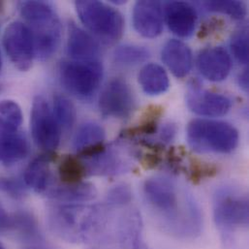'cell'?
Masks as SVG:
<instances>
[{
  "label": "cell",
  "instance_id": "6da1fadb",
  "mask_svg": "<svg viewBox=\"0 0 249 249\" xmlns=\"http://www.w3.org/2000/svg\"><path fill=\"white\" fill-rule=\"evenodd\" d=\"M144 198L163 229L178 238H195L202 230V214L193 196L179 191L168 178L153 177L143 183Z\"/></svg>",
  "mask_w": 249,
  "mask_h": 249
},
{
  "label": "cell",
  "instance_id": "7a4b0ae2",
  "mask_svg": "<svg viewBox=\"0 0 249 249\" xmlns=\"http://www.w3.org/2000/svg\"><path fill=\"white\" fill-rule=\"evenodd\" d=\"M19 12L29 24L35 48V55L50 58L58 49L61 40V25L53 6L44 1H23Z\"/></svg>",
  "mask_w": 249,
  "mask_h": 249
},
{
  "label": "cell",
  "instance_id": "3957f363",
  "mask_svg": "<svg viewBox=\"0 0 249 249\" xmlns=\"http://www.w3.org/2000/svg\"><path fill=\"white\" fill-rule=\"evenodd\" d=\"M189 146L199 153L233 152L239 144V131L234 125L211 120H193L186 131Z\"/></svg>",
  "mask_w": 249,
  "mask_h": 249
},
{
  "label": "cell",
  "instance_id": "277c9868",
  "mask_svg": "<svg viewBox=\"0 0 249 249\" xmlns=\"http://www.w3.org/2000/svg\"><path fill=\"white\" fill-rule=\"evenodd\" d=\"M77 14L83 24L107 44L120 40L124 34L123 15L114 7L100 1H76Z\"/></svg>",
  "mask_w": 249,
  "mask_h": 249
},
{
  "label": "cell",
  "instance_id": "5b68a950",
  "mask_svg": "<svg viewBox=\"0 0 249 249\" xmlns=\"http://www.w3.org/2000/svg\"><path fill=\"white\" fill-rule=\"evenodd\" d=\"M213 217L218 229L231 234L249 225V198L233 186H224L215 193Z\"/></svg>",
  "mask_w": 249,
  "mask_h": 249
},
{
  "label": "cell",
  "instance_id": "8992f818",
  "mask_svg": "<svg viewBox=\"0 0 249 249\" xmlns=\"http://www.w3.org/2000/svg\"><path fill=\"white\" fill-rule=\"evenodd\" d=\"M64 88L80 99L91 97L98 89L103 78L100 61H64L59 68Z\"/></svg>",
  "mask_w": 249,
  "mask_h": 249
},
{
  "label": "cell",
  "instance_id": "52a82bcc",
  "mask_svg": "<svg viewBox=\"0 0 249 249\" xmlns=\"http://www.w3.org/2000/svg\"><path fill=\"white\" fill-rule=\"evenodd\" d=\"M30 130L37 146L48 153L58 147L61 139V127L55 120L50 104L43 96H36L33 100Z\"/></svg>",
  "mask_w": 249,
  "mask_h": 249
},
{
  "label": "cell",
  "instance_id": "ba28073f",
  "mask_svg": "<svg viewBox=\"0 0 249 249\" xmlns=\"http://www.w3.org/2000/svg\"><path fill=\"white\" fill-rule=\"evenodd\" d=\"M3 47L11 62L20 71H28L33 64L35 48L33 36L26 24L11 22L3 33Z\"/></svg>",
  "mask_w": 249,
  "mask_h": 249
},
{
  "label": "cell",
  "instance_id": "9c48e42d",
  "mask_svg": "<svg viewBox=\"0 0 249 249\" xmlns=\"http://www.w3.org/2000/svg\"><path fill=\"white\" fill-rule=\"evenodd\" d=\"M135 97L129 84L115 78L106 86L99 100L101 115L107 119L124 120L135 110Z\"/></svg>",
  "mask_w": 249,
  "mask_h": 249
},
{
  "label": "cell",
  "instance_id": "30bf717a",
  "mask_svg": "<svg viewBox=\"0 0 249 249\" xmlns=\"http://www.w3.org/2000/svg\"><path fill=\"white\" fill-rule=\"evenodd\" d=\"M185 100L192 113L207 118L226 116L233 105V101L228 96L206 90L195 84L189 87Z\"/></svg>",
  "mask_w": 249,
  "mask_h": 249
},
{
  "label": "cell",
  "instance_id": "8fae6325",
  "mask_svg": "<svg viewBox=\"0 0 249 249\" xmlns=\"http://www.w3.org/2000/svg\"><path fill=\"white\" fill-rule=\"evenodd\" d=\"M133 25L144 38H156L163 31L164 12L159 1H138L133 9Z\"/></svg>",
  "mask_w": 249,
  "mask_h": 249
},
{
  "label": "cell",
  "instance_id": "7c38bea8",
  "mask_svg": "<svg viewBox=\"0 0 249 249\" xmlns=\"http://www.w3.org/2000/svg\"><path fill=\"white\" fill-rule=\"evenodd\" d=\"M163 7L167 25L175 35L180 38H188L194 33L198 15L190 3L170 1Z\"/></svg>",
  "mask_w": 249,
  "mask_h": 249
},
{
  "label": "cell",
  "instance_id": "4fadbf2b",
  "mask_svg": "<svg viewBox=\"0 0 249 249\" xmlns=\"http://www.w3.org/2000/svg\"><path fill=\"white\" fill-rule=\"evenodd\" d=\"M197 67L201 75L211 82H222L231 72L232 60L228 52L222 47L203 50L197 57Z\"/></svg>",
  "mask_w": 249,
  "mask_h": 249
},
{
  "label": "cell",
  "instance_id": "5bb4252c",
  "mask_svg": "<svg viewBox=\"0 0 249 249\" xmlns=\"http://www.w3.org/2000/svg\"><path fill=\"white\" fill-rule=\"evenodd\" d=\"M81 158L85 159L82 160L86 166L87 175L111 176L125 173L129 170L128 163L105 144L91 154Z\"/></svg>",
  "mask_w": 249,
  "mask_h": 249
},
{
  "label": "cell",
  "instance_id": "9a60e30c",
  "mask_svg": "<svg viewBox=\"0 0 249 249\" xmlns=\"http://www.w3.org/2000/svg\"><path fill=\"white\" fill-rule=\"evenodd\" d=\"M67 53L76 61H98L100 47L97 41L75 23L69 24Z\"/></svg>",
  "mask_w": 249,
  "mask_h": 249
},
{
  "label": "cell",
  "instance_id": "2e32d148",
  "mask_svg": "<svg viewBox=\"0 0 249 249\" xmlns=\"http://www.w3.org/2000/svg\"><path fill=\"white\" fill-rule=\"evenodd\" d=\"M161 57L176 78L182 79L191 71L193 63L191 50L179 40H169L163 47Z\"/></svg>",
  "mask_w": 249,
  "mask_h": 249
},
{
  "label": "cell",
  "instance_id": "e0dca14e",
  "mask_svg": "<svg viewBox=\"0 0 249 249\" xmlns=\"http://www.w3.org/2000/svg\"><path fill=\"white\" fill-rule=\"evenodd\" d=\"M48 197L63 205H83L97 197V189L89 182L81 181L53 188L48 192Z\"/></svg>",
  "mask_w": 249,
  "mask_h": 249
},
{
  "label": "cell",
  "instance_id": "ac0fdd59",
  "mask_svg": "<svg viewBox=\"0 0 249 249\" xmlns=\"http://www.w3.org/2000/svg\"><path fill=\"white\" fill-rule=\"evenodd\" d=\"M138 81L143 92L149 96L161 95L170 88L167 72L156 63L144 65L139 73Z\"/></svg>",
  "mask_w": 249,
  "mask_h": 249
},
{
  "label": "cell",
  "instance_id": "d6986e66",
  "mask_svg": "<svg viewBox=\"0 0 249 249\" xmlns=\"http://www.w3.org/2000/svg\"><path fill=\"white\" fill-rule=\"evenodd\" d=\"M50 163V153L41 155L33 159L24 171L23 180L25 185L36 193H44L49 187L51 180Z\"/></svg>",
  "mask_w": 249,
  "mask_h": 249
},
{
  "label": "cell",
  "instance_id": "ffe728a7",
  "mask_svg": "<svg viewBox=\"0 0 249 249\" xmlns=\"http://www.w3.org/2000/svg\"><path fill=\"white\" fill-rule=\"evenodd\" d=\"M28 142L18 133L0 135V163L13 165L22 160L28 154Z\"/></svg>",
  "mask_w": 249,
  "mask_h": 249
},
{
  "label": "cell",
  "instance_id": "44dd1931",
  "mask_svg": "<svg viewBox=\"0 0 249 249\" xmlns=\"http://www.w3.org/2000/svg\"><path fill=\"white\" fill-rule=\"evenodd\" d=\"M106 132L101 125L96 123H86L76 132L73 147L79 155H83L104 144Z\"/></svg>",
  "mask_w": 249,
  "mask_h": 249
},
{
  "label": "cell",
  "instance_id": "7402d4cb",
  "mask_svg": "<svg viewBox=\"0 0 249 249\" xmlns=\"http://www.w3.org/2000/svg\"><path fill=\"white\" fill-rule=\"evenodd\" d=\"M8 231L15 232L16 236L24 242L38 243L42 240L36 218L27 212H20L10 216Z\"/></svg>",
  "mask_w": 249,
  "mask_h": 249
},
{
  "label": "cell",
  "instance_id": "603a6c76",
  "mask_svg": "<svg viewBox=\"0 0 249 249\" xmlns=\"http://www.w3.org/2000/svg\"><path fill=\"white\" fill-rule=\"evenodd\" d=\"M22 124V112L13 100L0 101V135L18 132Z\"/></svg>",
  "mask_w": 249,
  "mask_h": 249
},
{
  "label": "cell",
  "instance_id": "cb8c5ba5",
  "mask_svg": "<svg viewBox=\"0 0 249 249\" xmlns=\"http://www.w3.org/2000/svg\"><path fill=\"white\" fill-rule=\"evenodd\" d=\"M58 174L64 184H73L82 181L87 176V170L80 157L69 155L62 159L58 167Z\"/></svg>",
  "mask_w": 249,
  "mask_h": 249
},
{
  "label": "cell",
  "instance_id": "d4e9b609",
  "mask_svg": "<svg viewBox=\"0 0 249 249\" xmlns=\"http://www.w3.org/2000/svg\"><path fill=\"white\" fill-rule=\"evenodd\" d=\"M150 56V52L142 46L125 44L116 49L114 53L115 61L124 66H134L146 61Z\"/></svg>",
  "mask_w": 249,
  "mask_h": 249
},
{
  "label": "cell",
  "instance_id": "484cf974",
  "mask_svg": "<svg viewBox=\"0 0 249 249\" xmlns=\"http://www.w3.org/2000/svg\"><path fill=\"white\" fill-rule=\"evenodd\" d=\"M163 109L159 106H152L147 109L145 116L139 124L125 130L122 134L124 138H133L141 135H152L157 131Z\"/></svg>",
  "mask_w": 249,
  "mask_h": 249
},
{
  "label": "cell",
  "instance_id": "4316f807",
  "mask_svg": "<svg viewBox=\"0 0 249 249\" xmlns=\"http://www.w3.org/2000/svg\"><path fill=\"white\" fill-rule=\"evenodd\" d=\"M53 112L61 128L70 129L76 122V108L72 101L64 95L56 94L53 97Z\"/></svg>",
  "mask_w": 249,
  "mask_h": 249
},
{
  "label": "cell",
  "instance_id": "83f0119b",
  "mask_svg": "<svg viewBox=\"0 0 249 249\" xmlns=\"http://www.w3.org/2000/svg\"><path fill=\"white\" fill-rule=\"evenodd\" d=\"M201 5L206 10L213 13H220L231 17L234 19H244L247 16V5L243 1H205Z\"/></svg>",
  "mask_w": 249,
  "mask_h": 249
},
{
  "label": "cell",
  "instance_id": "f1b7e54d",
  "mask_svg": "<svg viewBox=\"0 0 249 249\" xmlns=\"http://www.w3.org/2000/svg\"><path fill=\"white\" fill-rule=\"evenodd\" d=\"M230 48L233 55L240 63L249 64V33L247 29H242L233 34L230 40Z\"/></svg>",
  "mask_w": 249,
  "mask_h": 249
},
{
  "label": "cell",
  "instance_id": "f546056e",
  "mask_svg": "<svg viewBox=\"0 0 249 249\" xmlns=\"http://www.w3.org/2000/svg\"><path fill=\"white\" fill-rule=\"evenodd\" d=\"M131 188L126 184H119L113 187L107 195V205L113 209L126 208L132 202Z\"/></svg>",
  "mask_w": 249,
  "mask_h": 249
},
{
  "label": "cell",
  "instance_id": "4dcf8cb0",
  "mask_svg": "<svg viewBox=\"0 0 249 249\" xmlns=\"http://www.w3.org/2000/svg\"><path fill=\"white\" fill-rule=\"evenodd\" d=\"M0 189L16 199L24 195L23 186L14 178H0Z\"/></svg>",
  "mask_w": 249,
  "mask_h": 249
},
{
  "label": "cell",
  "instance_id": "1f68e13d",
  "mask_svg": "<svg viewBox=\"0 0 249 249\" xmlns=\"http://www.w3.org/2000/svg\"><path fill=\"white\" fill-rule=\"evenodd\" d=\"M215 173V169L206 165H193L191 177L193 180H201L208 177H212Z\"/></svg>",
  "mask_w": 249,
  "mask_h": 249
},
{
  "label": "cell",
  "instance_id": "d6a6232c",
  "mask_svg": "<svg viewBox=\"0 0 249 249\" xmlns=\"http://www.w3.org/2000/svg\"><path fill=\"white\" fill-rule=\"evenodd\" d=\"M177 134V127L173 124H168L162 128V131L160 133V141L164 143L170 142Z\"/></svg>",
  "mask_w": 249,
  "mask_h": 249
},
{
  "label": "cell",
  "instance_id": "836d02e7",
  "mask_svg": "<svg viewBox=\"0 0 249 249\" xmlns=\"http://www.w3.org/2000/svg\"><path fill=\"white\" fill-rule=\"evenodd\" d=\"M238 85L239 87L246 92H249V69L246 68L238 77Z\"/></svg>",
  "mask_w": 249,
  "mask_h": 249
},
{
  "label": "cell",
  "instance_id": "e575fe53",
  "mask_svg": "<svg viewBox=\"0 0 249 249\" xmlns=\"http://www.w3.org/2000/svg\"><path fill=\"white\" fill-rule=\"evenodd\" d=\"M10 224V216L5 213L3 208L0 205V231H8Z\"/></svg>",
  "mask_w": 249,
  "mask_h": 249
},
{
  "label": "cell",
  "instance_id": "d590c367",
  "mask_svg": "<svg viewBox=\"0 0 249 249\" xmlns=\"http://www.w3.org/2000/svg\"><path fill=\"white\" fill-rule=\"evenodd\" d=\"M2 65H3V62H2V56H1V53H0V72L2 70Z\"/></svg>",
  "mask_w": 249,
  "mask_h": 249
},
{
  "label": "cell",
  "instance_id": "8d00e7d4",
  "mask_svg": "<svg viewBox=\"0 0 249 249\" xmlns=\"http://www.w3.org/2000/svg\"><path fill=\"white\" fill-rule=\"evenodd\" d=\"M0 249H6L4 248V246L2 245V243H1V242H0Z\"/></svg>",
  "mask_w": 249,
  "mask_h": 249
},
{
  "label": "cell",
  "instance_id": "74e56055",
  "mask_svg": "<svg viewBox=\"0 0 249 249\" xmlns=\"http://www.w3.org/2000/svg\"></svg>",
  "mask_w": 249,
  "mask_h": 249
},
{
  "label": "cell",
  "instance_id": "f35d334b",
  "mask_svg": "<svg viewBox=\"0 0 249 249\" xmlns=\"http://www.w3.org/2000/svg\"></svg>",
  "mask_w": 249,
  "mask_h": 249
}]
</instances>
